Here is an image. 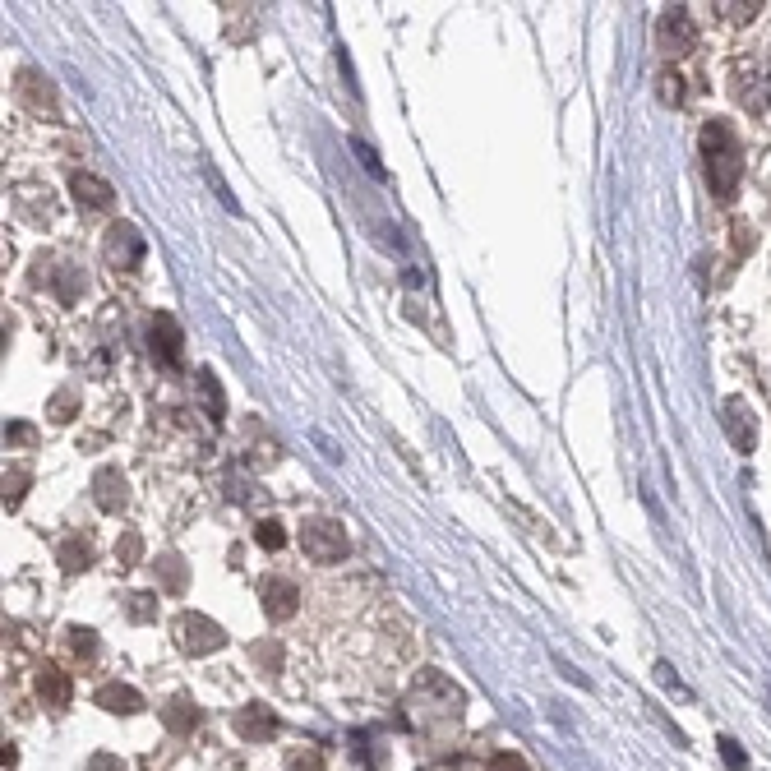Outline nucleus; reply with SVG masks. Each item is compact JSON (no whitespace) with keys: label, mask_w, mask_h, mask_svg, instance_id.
<instances>
[{"label":"nucleus","mask_w":771,"mask_h":771,"mask_svg":"<svg viewBox=\"0 0 771 771\" xmlns=\"http://www.w3.org/2000/svg\"><path fill=\"white\" fill-rule=\"evenodd\" d=\"M462 707H467L462 688L448 684V679L434 675V670H425V675L411 684V693H407V716H411V725H416V730H425V735L453 730V725L462 721Z\"/></svg>","instance_id":"obj_1"},{"label":"nucleus","mask_w":771,"mask_h":771,"mask_svg":"<svg viewBox=\"0 0 771 771\" xmlns=\"http://www.w3.org/2000/svg\"><path fill=\"white\" fill-rule=\"evenodd\" d=\"M702 162H707L711 194H716L721 204H730L739 194V176H744V148H739V134L725 121L702 125Z\"/></svg>","instance_id":"obj_2"},{"label":"nucleus","mask_w":771,"mask_h":771,"mask_svg":"<svg viewBox=\"0 0 771 771\" xmlns=\"http://www.w3.org/2000/svg\"><path fill=\"white\" fill-rule=\"evenodd\" d=\"M735 102L748 116H771V51H753L735 70Z\"/></svg>","instance_id":"obj_3"},{"label":"nucleus","mask_w":771,"mask_h":771,"mask_svg":"<svg viewBox=\"0 0 771 771\" xmlns=\"http://www.w3.org/2000/svg\"><path fill=\"white\" fill-rule=\"evenodd\" d=\"M301 550L314 564H342L347 559V531L333 518H310L301 522Z\"/></svg>","instance_id":"obj_4"},{"label":"nucleus","mask_w":771,"mask_h":771,"mask_svg":"<svg viewBox=\"0 0 771 771\" xmlns=\"http://www.w3.org/2000/svg\"><path fill=\"white\" fill-rule=\"evenodd\" d=\"M656 47L665 56H684V51L698 47V24H693V14L684 5H670V10L656 19Z\"/></svg>","instance_id":"obj_5"},{"label":"nucleus","mask_w":771,"mask_h":771,"mask_svg":"<svg viewBox=\"0 0 771 771\" xmlns=\"http://www.w3.org/2000/svg\"><path fill=\"white\" fill-rule=\"evenodd\" d=\"M222 642H227V633H222L208 615H181L176 619V647H181L185 656H208V651H217Z\"/></svg>","instance_id":"obj_6"},{"label":"nucleus","mask_w":771,"mask_h":771,"mask_svg":"<svg viewBox=\"0 0 771 771\" xmlns=\"http://www.w3.org/2000/svg\"><path fill=\"white\" fill-rule=\"evenodd\" d=\"M139 259H144V241H139V231L130 227V222H116L107 236V264L111 268H139Z\"/></svg>","instance_id":"obj_7"},{"label":"nucleus","mask_w":771,"mask_h":771,"mask_svg":"<svg viewBox=\"0 0 771 771\" xmlns=\"http://www.w3.org/2000/svg\"><path fill=\"white\" fill-rule=\"evenodd\" d=\"M93 504L102 508V513H121V508L130 504V485H125V476L116 467H102L93 476Z\"/></svg>","instance_id":"obj_8"},{"label":"nucleus","mask_w":771,"mask_h":771,"mask_svg":"<svg viewBox=\"0 0 771 771\" xmlns=\"http://www.w3.org/2000/svg\"><path fill=\"white\" fill-rule=\"evenodd\" d=\"M259 601H264V615L268 619H291L296 615V601H301V591L291 578H268L259 587Z\"/></svg>","instance_id":"obj_9"},{"label":"nucleus","mask_w":771,"mask_h":771,"mask_svg":"<svg viewBox=\"0 0 771 771\" xmlns=\"http://www.w3.org/2000/svg\"><path fill=\"white\" fill-rule=\"evenodd\" d=\"M231 725H236V735L250 739V744H264L268 735H278V716H273L268 707H259V702H250V707L236 711Z\"/></svg>","instance_id":"obj_10"},{"label":"nucleus","mask_w":771,"mask_h":771,"mask_svg":"<svg viewBox=\"0 0 771 771\" xmlns=\"http://www.w3.org/2000/svg\"><path fill=\"white\" fill-rule=\"evenodd\" d=\"M725 434H730V444L735 448H753V439H758V425H753V411H748V402L744 398H730L725 402Z\"/></svg>","instance_id":"obj_11"},{"label":"nucleus","mask_w":771,"mask_h":771,"mask_svg":"<svg viewBox=\"0 0 771 771\" xmlns=\"http://www.w3.org/2000/svg\"><path fill=\"white\" fill-rule=\"evenodd\" d=\"M181 324L171 314H153V356L162 365H181Z\"/></svg>","instance_id":"obj_12"},{"label":"nucleus","mask_w":771,"mask_h":771,"mask_svg":"<svg viewBox=\"0 0 771 771\" xmlns=\"http://www.w3.org/2000/svg\"><path fill=\"white\" fill-rule=\"evenodd\" d=\"M37 698L47 702V711H65V707H70V679H65V670L42 665V670H37Z\"/></svg>","instance_id":"obj_13"},{"label":"nucleus","mask_w":771,"mask_h":771,"mask_svg":"<svg viewBox=\"0 0 771 771\" xmlns=\"http://www.w3.org/2000/svg\"><path fill=\"white\" fill-rule=\"evenodd\" d=\"M97 707L116 711V716H134V711H144V693L130 684H102L97 688Z\"/></svg>","instance_id":"obj_14"},{"label":"nucleus","mask_w":771,"mask_h":771,"mask_svg":"<svg viewBox=\"0 0 771 771\" xmlns=\"http://www.w3.org/2000/svg\"><path fill=\"white\" fill-rule=\"evenodd\" d=\"M70 190H74V199H79V204H84V208H97V213L116 204V190H111V185L102 181V176H88V171H79V176H74Z\"/></svg>","instance_id":"obj_15"},{"label":"nucleus","mask_w":771,"mask_h":771,"mask_svg":"<svg viewBox=\"0 0 771 771\" xmlns=\"http://www.w3.org/2000/svg\"><path fill=\"white\" fill-rule=\"evenodd\" d=\"M162 721H167L176 735H190L194 725H199V707H194L190 698H171L167 711H162Z\"/></svg>","instance_id":"obj_16"},{"label":"nucleus","mask_w":771,"mask_h":771,"mask_svg":"<svg viewBox=\"0 0 771 771\" xmlns=\"http://www.w3.org/2000/svg\"><path fill=\"white\" fill-rule=\"evenodd\" d=\"M199 393H204V407H208V421H227V402H222V388H217V379H213V370H199Z\"/></svg>","instance_id":"obj_17"},{"label":"nucleus","mask_w":771,"mask_h":771,"mask_svg":"<svg viewBox=\"0 0 771 771\" xmlns=\"http://www.w3.org/2000/svg\"><path fill=\"white\" fill-rule=\"evenodd\" d=\"M88 559H93V550H88V541H79V536H70V541L61 545L65 573H79V568H88Z\"/></svg>","instance_id":"obj_18"},{"label":"nucleus","mask_w":771,"mask_h":771,"mask_svg":"<svg viewBox=\"0 0 771 771\" xmlns=\"http://www.w3.org/2000/svg\"><path fill=\"white\" fill-rule=\"evenodd\" d=\"M157 573H162V582H167V591H181L185 587V568H181V559H176V555H162V559H157Z\"/></svg>","instance_id":"obj_19"},{"label":"nucleus","mask_w":771,"mask_h":771,"mask_svg":"<svg viewBox=\"0 0 771 771\" xmlns=\"http://www.w3.org/2000/svg\"><path fill=\"white\" fill-rule=\"evenodd\" d=\"M254 541L264 545V550H282V545H287V531H282L273 518H264L259 527H254Z\"/></svg>","instance_id":"obj_20"},{"label":"nucleus","mask_w":771,"mask_h":771,"mask_svg":"<svg viewBox=\"0 0 771 771\" xmlns=\"http://www.w3.org/2000/svg\"><path fill=\"white\" fill-rule=\"evenodd\" d=\"M287 771H324V753L319 748H296L287 758Z\"/></svg>","instance_id":"obj_21"},{"label":"nucleus","mask_w":771,"mask_h":771,"mask_svg":"<svg viewBox=\"0 0 771 771\" xmlns=\"http://www.w3.org/2000/svg\"><path fill=\"white\" fill-rule=\"evenodd\" d=\"M711 10L721 14L725 24H753V19H758V10H762V5H711Z\"/></svg>","instance_id":"obj_22"},{"label":"nucleus","mask_w":771,"mask_h":771,"mask_svg":"<svg viewBox=\"0 0 771 771\" xmlns=\"http://www.w3.org/2000/svg\"><path fill=\"white\" fill-rule=\"evenodd\" d=\"M24 485H28V471H24V467L5 471V504H10V508L24 499Z\"/></svg>","instance_id":"obj_23"},{"label":"nucleus","mask_w":771,"mask_h":771,"mask_svg":"<svg viewBox=\"0 0 771 771\" xmlns=\"http://www.w3.org/2000/svg\"><path fill=\"white\" fill-rule=\"evenodd\" d=\"M70 651L79 656V661H88V656L97 651V638L88 633V628H70Z\"/></svg>","instance_id":"obj_24"},{"label":"nucleus","mask_w":771,"mask_h":771,"mask_svg":"<svg viewBox=\"0 0 771 771\" xmlns=\"http://www.w3.org/2000/svg\"><path fill=\"white\" fill-rule=\"evenodd\" d=\"M227 494H236L241 504H250V499H254V481H250V476H245L241 467H236V471H231V476H227Z\"/></svg>","instance_id":"obj_25"},{"label":"nucleus","mask_w":771,"mask_h":771,"mask_svg":"<svg viewBox=\"0 0 771 771\" xmlns=\"http://www.w3.org/2000/svg\"><path fill=\"white\" fill-rule=\"evenodd\" d=\"M684 79H679V74H661V102L665 107H679V102H684Z\"/></svg>","instance_id":"obj_26"},{"label":"nucleus","mask_w":771,"mask_h":771,"mask_svg":"<svg viewBox=\"0 0 771 771\" xmlns=\"http://www.w3.org/2000/svg\"><path fill=\"white\" fill-rule=\"evenodd\" d=\"M74 407H79V398H74V393H56V398H51V421H70Z\"/></svg>","instance_id":"obj_27"},{"label":"nucleus","mask_w":771,"mask_h":771,"mask_svg":"<svg viewBox=\"0 0 771 771\" xmlns=\"http://www.w3.org/2000/svg\"><path fill=\"white\" fill-rule=\"evenodd\" d=\"M490 771H531V767L518 758V753H494V758H490Z\"/></svg>","instance_id":"obj_28"},{"label":"nucleus","mask_w":771,"mask_h":771,"mask_svg":"<svg viewBox=\"0 0 771 771\" xmlns=\"http://www.w3.org/2000/svg\"><path fill=\"white\" fill-rule=\"evenodd\" d=\"M139 550H144V541H139V536H125L121 545H116V559H121V564H134V559H139Z\"/></svg>","instance_id":"obj_29"},{"label":"nucleus","mask_w":771,"mask_h":771,"mask_svg":"<svg viewBox=\"0 0 771 771\" xmlns=\"http://www.w3.org/2000/svg\"><path fill=\"white\" fill-rule=\"evenodd\" d=\"M721 758L730 762V767H735V771H744V767H748V758H744V753H739V744H735V739H730V735L721 739Z\"/></svg>","instance_id":"obj_30"},{"label":"nucleus","mask_w":771,"mask_h":771,"mask_svg":"<svg viewBox=\"0 0 771 771\" xmlns=\"http://www.w3.org/2000/svg\"><path fill=\"white\" fill-rule=\"evenodd\" d=\"M88 771H125V762L116 758V753H93V758H88Z\"/></svg>","instance_id":"obj_31"},{"label":"nucleus","mask_w":771,"mask_h":771,"mask_svg":"<svg viewBox=\"0 0 771 771\" xmlns=\"http://www.w3.org/2000/svg\"><path fill=\"white\" fill-rule=\"evenodd\" d=\"M5 439H10V444H37V434L28 430V425H10V430H5Z\"/></svg>","instance_id":"obj_32"},{"label":"nucleus","mask_w":771,"mask_h":771,"mask_svg":"<svg viewBox=\"0 0 771 771\" xmlns=\"http://www.w3.org/2000/svg\"><path fill=\"white\" fill-rule=\"evenodd\" d=\"M148 601H153V596H130V619H148V615H153V605H148Z\"/></svg>","instance_id":"obj_33"},{"label":"nucleus","mask_w":771,"mask_h":771,"mask_svg":"<svg viewBox=\"0 0 771 771\" xmlns=\"http://www.w3.org/2000/svg\"><path fill=\"white\" fill-rule=\"evenodd\" d=\"M254 661H259V665H278L282 651H278V647H264V642H259V647H254Z\"/></svg>","instance_id":"obj_34"}]
</instances>
